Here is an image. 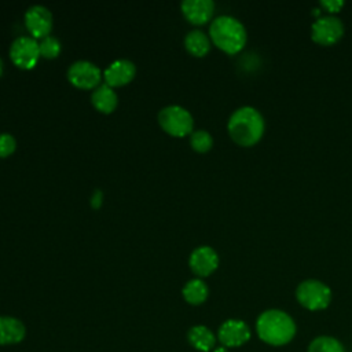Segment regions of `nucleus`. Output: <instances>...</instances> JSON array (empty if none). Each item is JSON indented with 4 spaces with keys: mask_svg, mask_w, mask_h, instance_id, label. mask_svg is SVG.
Returning a JSON list of instances; mask_svg holds the SVG:
<instances>
[{
    "mask_svg": "<svg viewBox=\"0 0 352 352\" xmlns=\"http://www.w3.org/2000/svg\"><path fill=\"white\" fill-rule=\"evenodd\" d=\"M136 76V66L129 59H116L103 70V80L111 88L129 84Z\"/></svg>",
    "mask_w": 352,
    "mask_h": 352,
    "instance_id": "11",
    "label": "nucleus"
},
{
    "mask_svg": "<svg viewBox=\"0 0 352 352\" xmlns=\"http://www.w3.org/2000/svg\"><path fill=\"white\" fill-rule=\"evenodd\" d=\"M3 69H4V65H3V60H1V58H0V76L3 74Z\"/></svg>",
    "mask_w": 352,
    "mask_h": 352,
    "instance_id": "26",
    "label": "nucleus"
},
{
    "mask_svg": "<svg viewBox=\"0 0 352 352\" xmlns=\"http://www.w3.org/2000/svg\"><path fill=\"white\" fill-rule=\"evenodd\" d=\"M26 336L25 324L14 316H0V345L21 342Z\"/></svg>",
    "mask_w": 352,
    "mask_h": 352,
    "instance_id": "14",
    "label": "nucleus"
},
{
    "mask_svg": "<svg viewBox=\"0 0 352 352\" xmlns=\"http://www.w3.org/2000/svg\"><path fill=\"white\" fill-rule=\"evenodd\" d=\"M91 103L99 113L110 114L116 110V107L118 104V96H117L114 88H111L103 82L92 91Z\"/></svg>",
    "mask_w": 352,
    "mask_h": 352,
    "instance_id": "15",
    "label": "nucleus"
},
{
    "mask_svg": "<svg viewBox=\"0 0 352 352\" xmlns=\"http://www.w3.org/2000/svg\"><path fill=\"white\" fill-rule=\"evenodd\" d=\"M25 26L33 38H44L50 36L52 30V14L51 11L40 4L32 6L25 12Z\"/></svg>",
    "mask_w": 352,
    "mask_h": 352,
    "instance_id": "9",
    "label": "nucleus"
},
{
    "mask_svg": "<svg viewBox=\"0 0 352 352\" xmlns=\"http://www.w3.org/2000/svg\"><path fill=\"white\" fill-rule=\"evenodd\" d=\"M184 48L192 56H205L210 50V37L202 30H190L184 37Z\"/></svg>",
    "mask_w": 352,
    "mask_h": 352,
    "instance_id": "17",
    "label": "nucleus"
},
{
    "mask_svg": "<svg viewBox=\"0 0 352 352\" xmlns=\"http://www.w3.org/2000/svg\"><path fill=\"white\" fill-rule=\"evenodd\" d=\"M183 16L192 25H204L209 22L214 12L212 0H184L180 4Z\"/></svg>",
    "mask_w": 352,
    "mask_h": 352,
    "instance_id": "13",
    "label": "nucleus"
},
{
    "mask_svg": "<svg viewBox=\"0 0 352 352\" xmlns=\"http://www.w3.org/2000/svg\"><path fill=\"white\" fill-rule=\"evenodd\" d=\"M102 78L103 72L89 60H76L67 69V80L80 89H95Z\"/></svg>",
    "mask_w": 352,
    "mask_h": 352,
    "instance_id": "7",
    "label": "nucleus"
},
{
    "mask_svg": "<svg viewBox=\"0 0 352 352\" xmlns=\"http://www.w3.org/2000/svg\"><path fill=\"white\" fill-rule=\"evenodd\" d=\"M308 352H344V348L338 340L322 336L309 344Z\"/></svg>",
    "mask_w": 352,
    "mask_h": 352,
    "instance_id": "19",
    "label": "nucleus"
},
{
    "mask_svg": "<svg viewBox=\"0 0 352 352\" xmlns=\"http://www.w3.org/2000/svg\"><path fill=\"white\" fill-rule=\"evenodd\" d=\"M217 337L223 346L235 348L243 345L250 338V329L239 319H228L219 327Z\"/></svg>",
    "mask_w": 352,
    "mask_h": 352,
    "instance_id": "10",
    "label": "nucleus"
},
{
    "mask_svg": "<svg viewBox=\"0 0 352 352\" xmlns=\"http://www.w3.org/2000/svg\"><path fill=\"white\" fill-rule=\"evenodd\" d=\"M344 34V25L340 18L334 15L319 16L311 28V37L315 43L322 45H331L337 43Z\"/></svg>",
    "mask_w": 352,
    "mask_h": 352,
    "instance_id": "8",
    "label": "nucleus"
},
{
    "mask_svg": "<svg viewBox=\"0 0 352 352\" xmlns=\"http://www.w3.org/2000/svg\"><path fill=\"white\" fill-rule=\"evenodd\" d=\"M213 352H227V349H226V346H219Z\"/></svg>",
    "mask_w": 352,
    "mask_h": 352,
    "instance_id": "25",
    "label": "nucleus"
},
{
    "mask_svg": "<svg viewBox=\"0 0 352 352\" xmlns=\"http://www.w3.org/2000/svg\"><path fill=\"white\" fill-rule=\"evenodd\" d=\"M296 297L298 302L309 311L324 309L331 300V290L327 285L316 279H307L297 286Z\"/></svg>",
    "mask_w": 352,
    "mask_h": 352,
    "instance_id": "5",
    "label": "nucleus"
},
{
    "mask_svg": "<svg viewBox=\"0 0 352 352\" xmlns=\"http://www.w3.org/2000/svg\"><path fill=\"white\" fill-rule=\"evenodd\" d=\"M40 58L38 41L32 36H19L10 45V59L19 69H33Z\"/></svg>",
    "mask_w": 352,
    "mask_h": 352,
    "instance_id": "6",
    "label": "nucleus"
},
{
    "mask_svg": "<svg viewBox=\"0 0 352 352\" xmlns=\"http://www.w3.org/2000/svg\"><path fill=\"white\" fill-rule=\"evenodd\" d=\"M16 150V139L11 133H0V158L10 157Z\"/></svg>",
    "mask_w": 352,
    "mask_h": 352,
    "instance_id": "22",
    "label": "nucleus"
},
{
    "mask_svg": "<svg viewBox=\"0 0 352 352\" xmlns=\"http://www.w3.org/2000/svg\"><path fill=\"white\" fill-rule=\"evenodd\" d=\"M264 118L258 110L250 106L236 109L228 118L227 129L231 139L243 147L256 144L264 133Z\"/></svg>",
    "mask_w": 352,
    "mask_h": 352,
    "instance_id": "1",
    "label": "nucleus"
},
{
    "mask_svg": "<svg viewBox=\"0 0 352 352\" xmlns=\"http://www.w3.org/2000/svg\"><path fill=\"white\" fill-rule=\"evenodd\" d=\"M182 294L188 304L199 305L208 298L209 289H208V285L201 278H194V279H190L183 286Z\"/></svg>",
    "mask_w": 352,
    "mask_h": 352,
    "instance_id": "18",
    "label": "nucleus"
},
{
    "mask_svg": "<svg viewBox=\"0 0 352 352\" xmlns=\"http://www.w3.org/2000/svg\"><path fill=\"white\" fill-rule=\"evenodd\" d=\"M190 146L197 153H206L213 146V138L208 131H204V129L192 131L190 135Z\"/></svg>",
    "mask_w": 352,
    "mask_h": 352,
    "instance_id": "20",
    "label": "nucleus"
},
{
    "mask_svg": "<svg viewBox=\"0 0 352 352\" xmlns=\"http://www.w3.org/2000/svg\"><path fill=\"white\" fill-rule=\"evenodd\" d=\"M158 124L168 135L173 138H183L191 135L194 118L187 109L179 104H169L160 110Z\"/></svg>",
    "mask_w": 352,
    "mask_h": 352,
    "instance_id": "4",
    "label": "nucleus"
},
{
    "mask_svg": "<svg viewBox=\"0 0 352 352\" xmlns=\"http://www.w3.org/2000/svg\"><path fill=\"white\" fill-rule=\"evenodd\" d=\"M38 50H40V56L41 58H45V59H55L60 50H62V45H60V41L54 37V36H47L44 38H41L38 41Z\"/></svg>",
    "mask_w": 352,
    "mask_h": 352,
    "instance_id": "21",
    "label": "nucleus"
},
{
    "mask_svg": "<svg viewBox=\"0 0 352 352\" xmlns=\"http://www.w3.org/2000/svg\"><path fill=\"white\" fill-rule=\"evenodd\" d=\"M320 6L324 7L330 12H337L344 6V1L342 0H322Z\"/></svg>",
    "mask_w": 352,
    "mask_h": 352,
    "instance_id": "23",
    "label": "nucleus"
},
{
    "mask_svg": "<svg viewBox=\"0 0 352 352\" xmlns=\"http://www.w3.org/2000/svg\"><path fill=\"white\" fill-rule=\"evenodd\" d=\"M188 265L191 271L201 276H209L219 265V256L210 246H198L188 257Z\"/></svg>",
    "mask_w": 352,
    "mask_h": 352,
    "instance_id": "12",
    "label": "nucleus"
},
{
    "mask_svg": "<svg viewBox=\"0 0 352 352\" xmlns=\"http://www.w3.org/2000/svg\"><path fill=\"white\" fill-rule=\"evenodd\" d=\"M210 41L227 54L239 52L246 44V29L231 15L216 16L209 26Z\"/></svg>",
    "mask_w": 352,
    "mask_h": 352,
    "instance_id": "3",
    "label": "nucleus"
},
{
    "mask_svg": "<svg viewBox=\"0 0 352 352\" xmlns=\"http://www.w3.org/2000/svg\"><path fill=\"white\" fill-rule=\"evenodd\" d=\"M187 338H188V342L195 349H198L201 352L212 351L214 348V344H216V337L212 333V330L208 329L206 326H202V324L192 326L188 330Z\"/></svg>",
    "mask_w": 352,
    "mask_h": 352,
    "instance_id": "16",
    "label": "nucleus"
},
{
    "mask_svg": "<svg viewBox=\"0 0 352 352\" xmlns=\"http://www.w3.org/2000/svg\"><path fill=\"white\" fill-rule=\"evenodd\" d=\"M102 202H103V192L100 190H95L91 197V206L94 209H99Z\"/></svg>",
    "mask_w": 352,
    "mask_h": 352,
    "instance_id": "24",
    "label": "nucleus"
},
{
    "mask_svg": "<svg viewBox=\"0 0 352 352\" xmlns=\"http://www.w3.org/2000/svg\"><path fill=\"white\" fill-rule=\"evenodd\" d=\"M256 330L264 342L270 345H285L294 337L296 324L286 312L268 309L257 318Z\"/></svg>",
    "mask_w": 352,
    "mask_h": 352,
    "instance_id": "2",
    "label": "nucleus"
}]
</instances>
